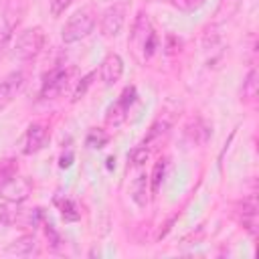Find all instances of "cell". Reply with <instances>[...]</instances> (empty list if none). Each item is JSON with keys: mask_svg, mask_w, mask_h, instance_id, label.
Segmentation results:
<instances>
[{"mask_svg": "<svg viewBox=\"0 0 259 259\" xmlns=\"http://www.w3.org/2000/svg\"><path fill=\"white\" fill-rule=\"evenodd\" d=\"M168 127H170V121H166V119H158V121H154V123H152V127H150V132H148V136L144 138L142 146H148L152 140H156V138L164 136V134L168 132Z\"/></svg>", "mask_w": 259, "mask_h": 259, "instance_id": "ac0fdd59", "label": "cell"}, {"mask_svg": "<svg viewBox=\"0 0 259 259\" xmlns=\"http://www.w3.org/2000/svg\"><path fill=\"white\" fill-rule=\"evenodd\" d=\"M130 42L134 47L136 53H142L144 57H150L154 53V42H156V34L152 30L150 18L144 10H140L134 18L132 24V32H130Z\"/></svg>", "mask_w": 259, "mask_h": 259, "instance_id": "7a4b0ae2", "label": "cell"}, {"mask_svg": "<svg viewBox=\"0 0 259 259\" xmlns=\"http://www.w3.org/2000/svg\"><path fill=\"white\" fill-rule=\"evenodd\" d=\"M57 204L61 206V212H63L65 221H77L79 219V212H77V208L71 200H57Z\"/></svg>", "mask_w": 259, "mask_h": 259, "instance_id": "7402d4cb", "label": "cell"}, {"mask_svg": "<svg viewBox=\"0 0 259 259\" xmlns=\"http://www.w3.org/2000/svg\"><path fill=\"white\" fill-rule=\"evenodd\" d=\"M146 184H148V176H140L136 182H134V190H132V198L140 204V206H146L148 204V196H146Z\"/></svg>", "mask_w": 259, "mask_h": 259, "instance_id": "e0dca14e", "label": "cell"}, {"mask_svg": "<svg viewBox=\"0 0 259 259\" xmlns=\"http://www.w3.org/2000/svg\"><path fill=\"white\" fill-rule=\"evenodd\" d=\"M134 99H136V87H125L123 93L119 95V99L107 109V115H105L107 123H111V125H119V123L125 119V115H127L130 105L134 103Z\"/></svg>", "mask_w": 259, "mask_h": 259, "instance_id": "52a82bcc", "label": "cell"}, {"mask_svg": "<svg viewBox=\"0 0 259 259\" xmlns=\"http://www.w3.org/2000/svg\"><path fill=\"white\" fill-rule=\"evenodd\" d=\"M0 192L8 198V200H22L26 194H28V182H24V180H20V178H12V180H8L2 188H0Z\"/></svg>", "mask_w": 259, "mask_h": 259, "instance_id": "7c38bea8", "label": "cell"}, {"mask_svg": "<svg viewBox=\"0 0 259 259\" xmlns=\"http://www.w3.org/2000/svg\"><path fill=\"white\" fill-rule=\"evenodd\" d=\"M186 134H188V138H190L194 144H204V142L210 138V125L204 123L202 119H194V121L186 127Z\"/></svg>", "mask_w": 259, "mask_h": 259, "instance_id": "5bb4252c", "label": "cell"}, {"mask_svg": "<svg viewBox=\"0 0 259 259\" xmlns=\"http://www.w3.org/2000/svg\"><path fill=\"white\" fill-rule=\"evenodd\" d=\"M67 79H69V69L67 67H55L51 69L45 79H42V87H40V97L42 99H53L57 97L65 85H67Z\"/></svg>", "mask_w": 259, "mask_h": 259, "instance_id": "5b68a950", "label": "cell"}, {"mask_svg": "<svg viewBox=\"0 0 259 259\" xmlns=\"http://www.w3.org/2000/svg\"><path fill=\"white\" fill-rule=\"evenodd\" d=\"M107 142H109V136H107L103 130H99V127H93V130L87 134V138H85V144H87L89 148H95V150L103 148Z\"/></svg>", "mask_w": 259, "mask_h": 259, "instance_id": "2e32d148", "label": "cell"}, {"mask_svg": "<svg viewBox=\"0 0 259 259\" xmlns=\"http://www.w3.org/2000/svg\"><path fill=\"white\" fill-rule=\"evenodd\" d=\"M148 150H146V146H140V148H136L134 152H132V162L136 164V166H140V164H144L146 160H148Z\"/></svg>", "mask_w": 259, "mask_h": 259, "instance_id": "cb8c5ba5", "label": "cell"}, {"mask_svg": "<svg viewBox=\"0 0 259 259\" xmlns=\"http://www.w3.org/2000/svg\"><path fill=\"white\" fill-rule=\"evenodd\" d=\"M0 2H2V0H0Z\"/></svg>", "mask_w": 259, "mask_h": 259, "instance_id": "484cf974", "label": "cell"}, {"mask_svg": "<svg viewBox=\"0 0 259 259\" xmlns=\"http://www.w3.org/2000/svg\"><path fill=\"white\" fill-rule=\"evenodd\" d=\"M16 24H18V14L14 16V14H10V12H4V14L0 16V53H2V49L8 45V40L12 38V32H14Z\"/></svg>", "mask_w": 259, "mask_h": 259, "instance_id": "4fadbf2b", "label": "cell"}, {"mask_svg": "<svg viewBox=\"0 0 259 259\" xmlns=\"http://www.w3.org/2000/svg\"><path fill=\"white\" fill-rule=\"evenodd\" d=\"M164 172H166V160H160L154 164V170H152V194L158 192L160 184H162V178H164Z\"/></svg>", "mask_w": 259, "mask_h": 259, "instance_id": "ffe728a7", "label": "cell"}, {"mask_svg": "<svg viewBox=\"0 0 259 259\" xmlns=\"http://www.w3.org/2000/svg\"><path fill=\"white\" fill-rule=\"evenodd\" d=\"M16 176V162L14 160H4V162H0V188L8 182V180H12Z\"/></svg>", "mask_w": 259, "mask_h": 259, "instance_id": "d6986e66", "label": "cell"}, {"mask_svg": "<svg viewBox=\"0 0 259 259\" xmlns=\"http://www.w3.org/2000/svg\"><path fill=\"white\" fill-rule=\"evenodd\" d=\"M239 221L251 235L257 233V200H255V194H249L247 198H243L241 210H239Z\"/></svg>", "mask_w": 259, "mask_h": 259, "instance_id": "30bf717a", "label": "cell"}, {"mask_svg": "<svg viewBox=\"0 0 259 259\" xmlns=\"http://www.w3.org/2000/svg\"><path fill=\"white\" fill-rule=\"evenodd\" d=\"M170 4L182 12H194L206 4V0H170Z\"/></svg>", "mask_w": 259, "mask_h": 259, "instance_id": "44dd1931", "label": "cell"}, {"mask_svg": "<svg viewBox=\"0 0 259 259\" xmlns=\"http://www.w3.org/2000/svg\"><path fill=\"white\" fill-rule=\"evenodd\" d=\"M24 85V73L22 71H12L0 81V111L12 103V99L18 95V91Z\"/></svg>", "mask_w": 259, "mask_h": 259, "instance_id": "ba28073f", "label": "cell"}, {"mask_svg": "<svg viewBox=\"0 0 259 259\" xmlns=\"http://www.w3.org/2000/svg\"><path fill=\"white\" fill-rule=\"evenodd\" d=\"M95 28V14L91 10H77L63 26L61 30V38L65 45H73L79 42L83 38H87Z\"/></svg>", "mask_w": 259, "mask_h": 259, "instance_id": "6da1fadb", "label": "cell"}, {"mask_svg": "<svg viewBox=\"0 0 259 259\" xmlns=\"http://www.w3.org/2000/svg\"><path fill=\"white\" fill-rule=\"evenodd\" d=\"M257 97V69H251L243 81V91H241V99L243 101H253Z\"/></svg>", "mask_w": 259, "mask_h": 259, "instance_id": "9a60e30c", "label": "cell"}, {"mask_svg": "<svg viewBox=\"0 0 259 259\" xmlns=\"http://www.w3.org/2000/svg\"><path fill=\"white\" fill-rule=\"evenodd\" d=\"M36 241L32 235H26V237H20L16 241H12L8 247H6V253L8 255H18V257H28L32 253H36Z\"/></svg>", "mask_w": 259, "mask_h": 259, "instance_id": "8fae6325", "label": "cell"}, {"mask_svg": "<svg viewBox=\"0 0 259 259\" xmlns=\"http://www.w3.org/2000/svg\"><path fill=\"white\" fill-rule=\"evenodd\" d=\"M91 77H93V73H89V75H87V77L83 79V87H81V85L77 87V91H75V95H73V99H79V97H81V95L85 93V87H87V85L91 83Z\"/></svg>", "mask_w": 259, "mask_h": 259, "instance_id": "d4e9b609", "label": "cell"}, {"mask_svg": "<svg viewBox=\"0 0 259 259\" xmlns=\"http://www.w3.org/2000/svg\"><path fill=\"white\" fill-rule=\"evenodd\" d=\"M45 47V30L40 26L24 28L14 40V57L18 61H32Z\"/></svg>", "mask_w": 259, "mask_h": 259, "instance_id": "3957f363", "label": "cell"}, {"mask_svg": "<svg viewBox=\"0 0 259 259\" xmlns=\"http://www.w3.org/2000/svg\"><path fill=\"white\" fill-rule=\"evenodd\" d=\"M47 140H49V132H47V127H45L42 123H30L28 130H26V134H24L22 152H24L26 156L36 154L38 150L45 148Z\"/></svg>", "mask_w": 259, "mask_h": 259, "instance_id": "9c48e42d", "label": "cell"}, {"mask_svg": "<svg viewBox=\"0 0 259 259\" xmlns=\"http://www.w3.org/2000/svg\"><path fill=\"white\" fill-rule=\"evenodd\" d=\"M125 16H127V2H113L111 6H107L99 20L101 34L105 38L117 36L125 24Z\"/></svg>", "mask_w": 259, "mask_h": 259, "instance_id": "277c9868", "label": "cell"}, {"mask_svg": "<svg viewBox=\"0 0 259 259\" xmlns=\"http://www.w3.org/2000/svg\"><path fill=\"white\" fill-rule=\"evenodd\" d=\"M123 75V59L117 53H109L99 67V77L105 87H113Z\"/></svg>", "mask_w": 259, "mask_h": 259, "instance_id": "8992f818", "label": "cell"}, {"mask_svg": "<svg viewBox=\"0 0 259 259\" xmlns=\"http://www.w3.org/2000/svg\"><path fill=\"white\" fill-rule=\"evenodd\" d=\"M73 0H49V10H51V16H61L69 6H71Z\"/></svg>", "mask_w": 259, "mask_h": 259, "instance_id": "603a6c76", "label": "cell"}]
</instances>
